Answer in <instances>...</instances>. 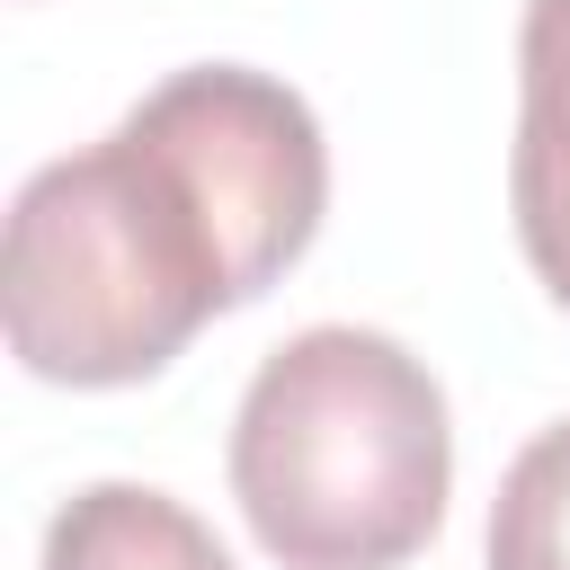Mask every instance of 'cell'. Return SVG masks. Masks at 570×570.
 I'll list each match as a JSON object with an SVG mask.
<instances>
[{"label":"cell","mask_w":570,"mask_h":570,"mask_svg":"<svg viewBox=\"0 0 570 570\" xmlns=\"http://www.w3.org/2000/svg\"><path fill=\"white\" fill-rule=\"evenodd\" d=\"M45 570H232V552L151 481H89L45 525Z\"/></svg>","instance_id":"4"},{"label":"cell","mask_w":570,"mask_h":570,"mask_svg":"<svg viewBox=\"0 0 570 570\" xmlns=\"http://www.w3.org/2000/svg\"><path fill=\"white\" fill-rule=\"evenodd\" d=\"M517 151H508V196H517V240L552 303L570 312V0H525L517 27Z\"/></svg>","instance_id":"3"},{"label":"cell","mask_w":570,"mask_h":570,"mask_svg":"<svg viewBox=\"0 0 570 570\" xmlns=\"http://www.w3.org/2000/svg\"><path fill=\"white\" fill-rule=\"evenodd\" d=\"M232 303H249L240 249L142 107L107 142L45 160L9 205L0 312L18 365L45 383H142Z\"/></svg>","instance_id":"1"},{"label":"cell","mask_w":570,"mask_h":570,"mask_svg":"<svg viewBox=\"0 0 570 570\" xmlns=\"http://www.w3.org/2000/svg\"><path fill=\"white\" fill-rule=\"evenodd\" d=\"M490 570H570V419L508 463L490 499Z\"/></svg>","instance_id":"5"},{"label":"cell","mask_w":570,"mask_h":570,"mask_svg":"<svg viewBox=\"0 0 570 570\" xmlns=\"http://www.w3.org/2000/svg\"><path fill=\"white\" fill-rule=\"evenodd\" d=\"M454 481L436 374L356 321L285 338L232 419V499L285 570H401Z\"/></svg>","instance_id":"2"}]
</instances>
